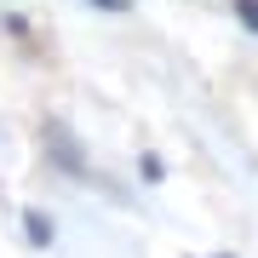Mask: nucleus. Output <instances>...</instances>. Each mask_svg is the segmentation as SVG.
Instances as JSON below:
<instances>
[{
    "instance_id": "f257e3e1",
    "label": "nucleus",
    "mask_w": 258,
    "mask_h": 258,
    "mask_svg": "<svg viewBox=\"0 0 258 258\" xmlns=\"http://www.w3.org/2000/svg\"><path fill=\"white\" fill-rule=\"evenodd\" d=\"M23 224H29V235H35V247H52V224L40 218V212H29Z\"/></svg>"
},
{
    "instance_id": "f03ea898",
    "label": "nucleus",
    "mask_w": 258,
    "mask_h": 258,
    "mask_svg": "<svg viewBox=\"0 0 258 258\" xmlns=\"http://www.w3.org/2000/svg\"><path fill=\"white\" fill-rule=\"evenodd\" d=\"M235 12H241V23L258 35V0H235Z\"/></svg>"
},
{
    "instance_id": "7ed1b4c3",
    "label": "nucleus",
    "mask_w": 258,
    "mask_h": 258,
    "mask_svg": "<svg viewBox=\"0 0 258 258\" xmlns=\"http://www.w3.org/2000/svg\"><path fill=\"white\" fill-rule=\"evenodd\" d=\"M98 6H103V12H126L132 0H98Z\"/></svg>"
}]
</instances>
